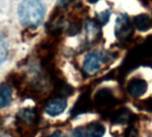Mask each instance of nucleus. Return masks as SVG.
I'll list each match as a JSON object with an SVG mask.
<instances>
[{
    "label": "nucleus",
    "mask_w": 152,
    "mask_h": 137,
    "mask_svg": "<svg viewBox=\"0 0 152 137\" xmlns=\"http://www.w3.org/2000/svg\"><path fill=\"white\" fill-rule=\"evenodd\" d=\"M134 115L128 108H120L117 111L114 112L111 116V121L115 125H125L129 124L133 120Z\"/></svg>",
    "instance_id": "nucleus-7"
},
{
    "label": "nucleus",
    "mask_w": 152,
    "mask_h": 137,
    "mask_svg": "<svg viewBox=\"0 0 152 137\" xmlns=\"http://www.w3.org/2000/svg\"><path fill=\"white\" fill-rule=\"evenodd\" d=\"M116 104V100L111 90L107 88L100 89L94 97V105L98 109L107 111L114 108Z\"/></svg>",
    "instance_id": "nucleus-2"
},
{
    "label": "nucleus",
    "mask_w": 152,
    "mask_h": 137,
    "mask_svg": "<svg viewBox=\"0 0 152 137\" xmlns=\"http://www.w3.org/2000/svg\"><path fill=\"white\" fill-rule=\"evenodd\" d=\"M87 1L91 4H96L97 2H99V0H87Z\"/></svg>",
    "instance_id": "nucleus-18"
},
{
    "label": "nucleus",
    "mask_w": 152,
    "mask_h": 137,
    "mask_svg": "<svg viewBox=\"0 0 152 137\" xmlns=\"http://www.w3.org/2000/svg\"><path fill=\"white\" fill-rule=\"evenodd\" d=\"M115 34L118 40H124L128 39L132 34V28L126 15H121L115 22Z\"/></svg>",
    "instance_id": "nucleus-4"
},
{
    "label": "nucleus",
    "mask_w": 152,
    "mask_h": 137,
    "mask_svg": "<svg viewBox=\"0 0 152 137\" xmlns=\"http://www.w3.org/2000/svg\"><path fill=\"white\" fill-rule=\"evenodd\" d=\"M13 100V91L9 84H0V108L9 106Z\"/></svg>",
    "instance_id": "nucleus-8"
},
{
    "label": "nucleus",
    "mask_w": 152,
    "mask_h": 137,
    "mask_svg": "<svg viewBox=\"0 0 152 137\" xmlns=\"http://www.w3.org/2000/svg\"><path fill=\"white\" fill-rule=\"evenodd\" d=\"M60 137H67V136H62V135H61Z\"/></svg>",
    "instance_id": "nucleus-19"
},
{
    "label": "nucleus",
    "mask_w": 152,
    "mask_h": 137,
    "mask_svg": "<svg viewBox=\"0 0 152 137\" xmlns=\"http://www.w3.org/2000/svg\"><path fill=\"white\" fill-rule=\"evenodd\" d=\"M8 55H9L8 39L4 32L0 31V65L7 59Z\"/></svg>",
    "instance_id": "nucleus-12"
},
{
    "label": "nucleus",
    "mask_w": 152,
    "mask_h": 137,
    "mask_svg": "<svg viewBox=\"0 0 152 137\" xmlns=\"http://www.w3.org/2000/svg\"><path fill=\"white\" fill-rule=\"evenodd\" d=\"M85 129L88 137H103L106 132L105 126L98 121L90 123Z\"/></svg>",
    "instance_id": "nucleus-10"
},
{
    "label": "nucleus",
    "mask_w": 152,
    "mask_h": 137,
    "mask_svg": "<svg viewBox=\"0 0 152 137\" xmlns=\"http://www.w3.org/2000/svg\"><path fill=\"white\" fill-rule=\"evenodd\" d=\"M45 6L41 0H22L17 10L19 22L22 26L37 28L44 21Z\"/></svg>",
    "instance_id": "nucleus-1"
},
{
    "label": "nucleus",
    "mask_w": 152,
    "mask_h": 137,
    "mask_svg": "<svg viewBox=\"0 0 152 137\" xmlns=\"http://www.w3.org/2000/svg\"><path fill=\"white\" fill-rule=\"evenodd\" d=\"M134 27L140 32H146L152 27V19L146 14H140L133 19Z\"/></svg>",
    "instance_id": "nucleus-9"
},
{
    "label": "nucleus",
    "mask_w": 152,
    "mask_h": 137,
    "mask_svg": "<svg viewBox=\"0 0 152 137\" xmlns=\"http://www.w3.org/2000/svg\"><path fill=\"white\" fill-rule=\"evenodd\" d=\"M61 135H62V133H61L60 131H56L51 136H48V137H60Z\"/></svg>",
    "instance_id": "nucleus-17"
},
{
    "label": "nucleus",
    "mask_w": 152,
    "mask_h": 137,
    "mask_svg": "<svg viewBox=\"0 0 152 137\" xmlns=\"http://www.w3.org/2000/svg\"><path fill=\"white\" fill-rule=\"evenodd\" d=\"M67 108V100L64 97L56 96L51 98L45 106V112L52 117L61 115Z\"/></svg>",
    "instance_id": "nucleus-5"
},
{
    "label": "nucleus",
    "mask_w": 152,
    "mask_h": 137,
    "mask_svg": "<svg viewBox=\"0 0 152 137\" xmlns=\"http://www.w3.org/2000/svg\"><path fill=\"white\" fill-rule=\"evenodd\" d=\"M70 1L71 0H57V6L60 7H64L66 5H68Z\"/></svg>",
    "instance_id": "nucleus-16"
},
{
    "label": "nucleus",
    "mask_w": 152,
    "mask_h": 137,
    "mask_svg": "<svg viewBox=\"0 0 152 137\" xmlns=\"http://www.w3.org/2000/svg\"><path fill=\"white\" fill-rule=\"evenodd\" d=\"M127 137H138L137 132L132 128L127 130Z\"/></svg>",
    "instance_id": "nucleus-15"
},
{
    "label": "nucleus",
    "mask_w": 152,
    "mask_h": 137,
    "mask_svg": "<svg viewBox=\"0 0 152 137\" xmlns=\"http://www.w3.org/2000/svg\"><path fill=\"white\" fill-rule=\"evenodd\" d=\"M147 89H148V84L146 81L140 78L132 79L127 85V91L129 94L134 98L142 96L147 92Z\"/></svg>",
    "instance_id": "nucleus-6"
},
{
    "label": "nucleus",
    "mask_w": 152,
    "mask_h": 137,
    "mask_svg": "<svg viewBox=\"0 0 152 137\" xmlns=\"http://www.w3.org/2000/svg\"><path fill=\"white\" fill-rule=\"evenodd\" d=\"M110 11L109 10H106L102 13H99L97 15V20L98 23L101 25H105L108 21H109V17H110Z\"/></svg>",
    "instance_id": "nucleus-13"
},
{
    "label": "nucleus",
    "mask_w": 152,
    "mask_h": 137,
    "mask_svg": "<svg viewBox=\"0 0 152 137\" xmlns=\"http://www.w3.org/2000/svg\"><path fill=\"white\" fill-rule=\"evenodd\" d=\"M90 99H89V96L87 95V93L83 94L80 99L76 103V105L74 106L73 109H72V112H73V116H78V115H81L83 113H85L89 110V108H90Z\"/></svg>",
    "instance_id": "nucleus-11"
},
{
    "label": "nucleus",
    "mask_w": 152,
    "mask_h": 137,
    "mask_svg": "<svg viewBox=\"0 0 152 137\" xmlns=\"http://www.w3.org/2000/svg\"><path fill=\"white\" fill-rule=\"evenodd\" d=\"M72 137H88L86 129L83 126L75 127L72 132Z\"/></svg>",
    "instance_id": "nucleus-14"
},
{
    "label": "nucleus",
    "mask_w": 152,
    "mask_h": 137,
    "mask_svg": "<svg viewBox=\"0 0 152 137\" xmlns=\"http://www.w3.org/2000/svg\"><path fill=\"white\" fill-rule=\"evenodd\" d=\"M104 59V56L99 51H92L89 53L83 61V69L87 75L96 74L101 66V63Z\"/></svg>",
    "instance_id": "nucleus-3"
}]
</instances>
